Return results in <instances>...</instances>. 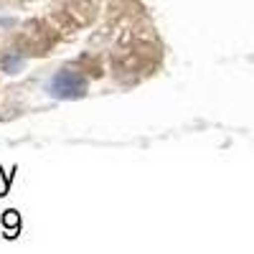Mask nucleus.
<instances>
[{"instance_id":"nucleus-1","label":"nucleus","mask_w":254,"mask_h":254,"mask_svg":"<svg viewBox=\"0 0 254 254\" xmlns=\"http://www.w3.org/2000/svg\"><path fill=\"white\" fill-rule=\"evenodd\" d=\"M46 92L54 99H81L84 94H87V79H84L79 71L64 69V71H56L46 81Z\"/></svg>"},{"instance_id":"nucleus-3","label":"nucleus","mask_w":254,"mask_h":254,"mask_svg":"<svg viewBox=\"0 0 254 254\" xmlns=\"http://www.w3.org/2000/svg\"><path fill=\"white\" fill-rule=\"evenodd\" d=\"M20 69H23V56L10 54V56L3 59V71H5V74H18Z\"/></svg>"},{"instance_id":"nucleus-2","label":"nucleus","mask_w":254,"mask_h":254,"mask_svg":"<svg viewBox=\"0 0 254 254\" xmlns=\"http://www.w3.org/2000/svg\"><path fill=\"white\" fill-rule=\"evenodd\" d=\"M3 226H5V237L8 239H15L20 234V214L15 208H8L3 214Z\"/></svg>"}]
</instances>
